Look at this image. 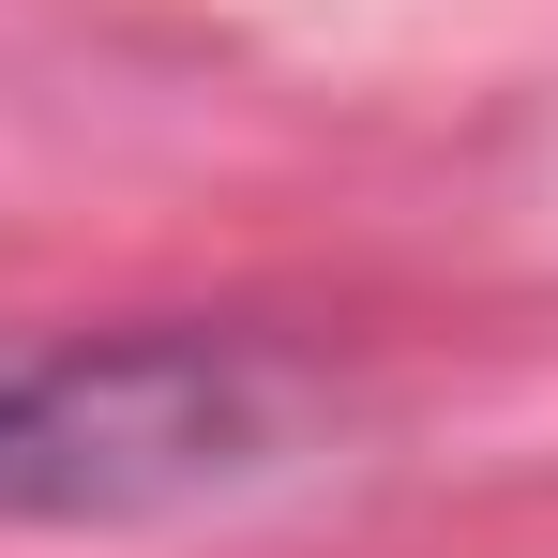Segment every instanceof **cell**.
<instances>
[{"instance_id":"6da1fadb","label":"cell","mask_w":558,"mask_h":558,"mask_svg":"<svg viewBox=\"0 0 558 558\" xmlns=\"http://www.w3.org/2000/svg\"><path fill=\"white\" fill-rule=\"evenodd\" d=\"M272 408L242 348H182L136 332L92 363H31L0 377V513H167L211 498L227 468H257Z\"/></svg>"},{"instance_id":"7a4b0ae2","label":"cell","mask_w":558,"mask_h":558,"mask_svg":"<svg viewBox=\"0 0 558 558\" xmlns=\"http://www.w3.org/2000/svg\"><path fill=\"white\" fill-rule=\"evenodd\" d=\"M0 377H15V363H0Z\"/></svg>"}]
</instances>
